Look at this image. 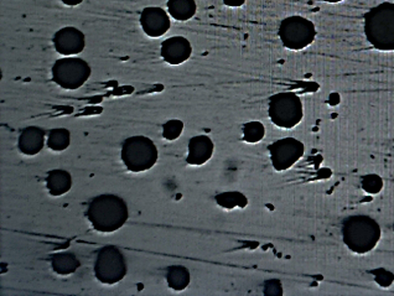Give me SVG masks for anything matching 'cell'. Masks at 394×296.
<instances>
[{"label": "cell", "instance_id": "cell-18", "mask_svg": "<svg viewBox=\"0 0 394 296\" xmlns=\"http://www.w3.org/2000/svg\"><path fill=\"white\" fill-rule=\"evenodd\" d=\"M167 285L172 290H185L190 284V273L185 266H174L169 268L167 274Z\"/></svg>", "mask_w": 394, "mask_h": 296}, {"label": "cell", "instance_id": "cell-7", "mask_svg": "<svg viewBox=\"0 0 394 296\" xmlns=\"http://www.w3.org/2000/svg\"><path fill=\"white\" fill-rule=\"evenodd\" d=\"M91 76V67L82 58H61L52 66V80L64 90H78Z\"/></svg>", "mask_w": 394, "mask_h": 296}, {"label": "cell", "instance_id": "cell-10", "mask_svg": "<svg viewBox=\"0 0 394 296\" xmlns=\"http://www.w3.org/2000/svg\"><path fill=\"white\" fill-rule=\"evenodd\" d=\"M85 44H86V37L83 35V32L72 26L61 29L54 36L56 51L64 56L80 54L83 51Z\"/></svg>", "mask_w": 394, "mask_h": 296}, {"label": "cell", "instance_id": "cell-13", "mask_svg": "<svg viewBox=\"0 0 394 296\" xmlns=\"http://www.w3.org/2000/svg\"><path fill=\"white\" fill-rule=\"evenodd\" d=\"M213 142L206 135H197L189 142V155L186 161L193 166L208 163L213 154Z\"/></svg>", "mask_w": 394, "mask_h": 296}, {"label": "cell", "instance_id": "cell-4", "mask_svg": "<svg viewBox=\"0 0 394 296\" xmlns=\"http://www.w3.org/2000/svg\"><path fill=\"white\" fill-rule=\"evenodd\" d=\"M157 148L147 137H131L121 147V160L133 173H142L152 168L157 161Z\"/></svg>", "mask_w": 394, "mask_h": 296}, {"label": "cell", "instance_id": "cell-5", "mask_svg": "<svg viewBox=\"0 0 394 296\" xmlns=\"http://www.w3.org/2000/svg\"><path fill=\"white\" fill-rule=\"evenodd\" d=\"M268 113L270 121L277 127L292 129L303 119V103L295 93H278L270 97Z\"/></svg>", "mask_w": 394, "mask_h": 296}, {"label": "cell", "instance_id": "cell-21", "mask_svg": "<svg viewBox=\"0 0 394 296\" xmlns=\"http://www.w3.org/2000/svg\"><path fill=\"white\" fill-rule=\"evenodd\" d=\"M264 135L265 128L261 122H249L243 125V140L247 143H259Z\"/></svg>", "mask_w": 394, "mask_h": 296}, {"label": "cell", "instance_id": "cell-22", "mask_svg": "<svg viewBox=\"0 0 394 296\" xmlns=\"http://www.w3.org/2000/svg\"><path fill=\"white\" fill-rule=\"evenodd\" d=\"M182 130H184V123L180 119H172L162 125V137L170 142L177 140L181 135Z\"/></svg>", "mask_w": 394, "mask_h": 296}, {"label": "cell", "instance_id": "cell-25", "mask_svg": "<svg viewBox=\"0 0 394 296\" xmlns=\"http://www.w3.org/2000/svg\"><path fill=\"white\" fill-rule=\"evenodd\" d=\"M264 295H283V288H282L280 281L275 280V279L267 281L264 285Z\"/></svg>", "mask_w": 394, "mask_h": 296}, {"label": "cell", "instance_id": "cell-2", "mask_svg": "<svg viewBox=\"0 0 394 296\" xmlns=\"http://www.w3.org/2000/svg\"><path fill=\"white\" fill-rule=\"evenodd\" d=\"M364 35L379 51H394V3H382L364 14Z\"/></svg>", "mask_w": 394, "mask_h": 296}, {"label": "cell", "instance_id": "cell-11", "mask_svg": "<svg viewBox=\"0 0 394 296\" xmlns=\"http://www.w3.org/2000/svg\"><path fill=\"white\" fill-rule=\"evenodd\" d=\"M141 25L148 36L160 37L170 29V19L167 11H162V8L149 6L141 14Z\"/></svg>", "mask_w": 394, "mask_h": 296}, {"label": "cell", "instance_id": "cell-3", "mask_svg": "<svg viewBox=\"0 0 394 296\" xmlns=\"http://www.w3.org/2000/svg\"><path fill=\"white\" fill-rule=\"evenodd\" d=\"M381 227L369 216H351L344 221L342 238L350 250L366 254L376 248L381 240Z\"/></svg>", "mask_w": 394, "mask_h": 296}, {"label": "cell", "instance_id": "cell-1", "mask_svg": "<svg viewBox=\"0 0 394 296\" xmlns=\"http://www.w3.org/2000/svg\"><path fill=\"white\" fill-rule=\"evenodd\" d=\"M87 217L95 230L111 233L126 223L129 212L124 199L116 195H101L92 199Z\"/></svg>", "mask_w": 394, "mask_h": 296}, {"label": "cell", "instance_id": "cell-9", "mask_svg": "<svg viewBox=\"0 0 394 296\" xmlns=\"http://www.w3.org/2000/svg\"><path fill=\"white\" fill-rule=\"evenodd\" d=\"M270 160L277 171H285L298 163L304 155V144L298 139L284 138L269 145Z\"/></svg>", "mask_w": 394, "mask_h": 296}, {"label": "cell", "instance_id": "cell-8", "mask_svg": "<svg viewBox=\"0 0 394 296\" xmlns=\"http://www.w3.org/2000/svg\"><path fill=\"white\" fill-rule=\"evenodd\" d=\"M95 273L103 284H117L126 274V264L121 250L113 245L103 247L97 254Z\"/></svg>", "mask_w": 394, "mask_h": 296}, {"label": "cell", "instance_id": "cell-14", "mask_svg": "<svg viewBox=\"0 0 394 296\" xmlns=\"http://www.w3.org/2000/svg\"><path fill=\"white\" fill-rule=\"evenodd\" d=\"M45 142L44 130L37 127H29L21 132L18 142L20 152L25 155H36L41 152Z\"/></svg>", "mask_w": 394, "mask_h": 296}, {"label": "cell", "instance_id": "cell-19", "mask_svg": "<svg viewBox=\"0 0 394 296\" xmlns=\"http://www.w3.org/2000/svg\"><path fill=\"white\" fill-rule=\"evenodd\" d=\"M71 143V134L65 128H55L51 130L47 139V147L54 152H62L68 148Z\"/></svg>", "mask_w": 394, "mask_h": 296}, {"label": "cell", "instance_id": "cell-29", "mask_svg": "<svg viewBox=\"0 0 394 296\" xmlns=\"http://www.w3.org/2000/svg\"><path fill=\"white\" fill-rule=\"evenodd\" d=\"M393 228H394V226H393Z\"/></svg>", "mask_w": 394, "mask_h": 296}, {"label": "cell", "instance_id": "cell-20", "mask_svg": "<svg viewBox=\"0 0 394 296\" xmlns=\"http://www.w3.org/2000/svg\"><path fill=\"white\" fill-rule=\"evenodd\" d=\"M216 202L226 209H244L248 204V199L241 192H225L216 196Z\"/></svg>", "mask_w": 394, "mask_h": 296}, {"label": "cell", "instance_id": "cell-27", "mask_svg": "<svg viewBox=\"0 0 394 296\" xmlns=\"http://www.w3.org/2000/svg\"><path fill=\"white\" fill-rule=\"evenodd\" d=\"M61 1L67 6H76L81 4L83 0H61Z\"/></svg>", "mask_w": 394, "mask_h": 296}, {"label": "cell", "instance_id": "cell-12", "mask_svg": "<svg viewBox=\"0 0 394 296\" xmlns=\"http://www.w3.org/2000/svg\"><path fill=\"white\" fill-rule=\"evenodd\" d=\"M192 54L190 41L182 36H174L162 44V56L170 65H181L186 62Z\"/></svg>", "mask_w": 394, "mask_h": 296}, {"label": "cell", "instance_id": "cell-17", "mask_svg": "<svg viewBox=\"0 0 394 296\" xmlns=\"http://www.w3.org/2000/svg\"><path fill=\"white\" fill-rule=\"evenodd\" d=\"M52 269L60 276H68L77 271V268L80 266V261L77 259L75 254L72 253H57L55 256H52Z\"/></svg>", "mask_w": 394, "mask_h": 296}, {"label": "cell", "instance_id": "cell-23", "mask_svg": "<svg viewBox=\"0 0 394 296\" xmlns=\"http://www.w3.org/2000/svg\"><path fill=\"white\" fill-rule=\"evenodd\" d=\"M362 189L367 194H379L383 189V180L376 174L366 175L362 179Z\"/></svg>", "mask_w": 394, "mask_h": 296}, {"label": "cell", "instance_id": "cell-6", "mask_svg": "<svg viewBox=\"0 0 394 296\" xmlns=\"http://www.w3.org/2000/svg\"><path fill=\"white\" fill-rule=\"evenodd\" d=\"M316 30L313 21L303 16H289L279 26V37L289 50L300 51L310 47L315 40Z\"/></svg>", "mask_w": 394, "mask_h": 296}, {"label": "cell", "instance_id": "cell-28", "mask_svg": "<svg viewBox=\"0 0 394 296\" xmlns=\"http://www.w3.org/2000/svg\"><path fill=\"white\" fill-rule=\"evenodd\" d=\"M323 1H326V3H341V1H344V0H323Z\"/></svg>", "mask_w": 394, "mask_h": 296}, {"label": "cell", "instance_id": "cell-26", "mask_svg": "<svg viewBox=\"0 0 394 296\" xmlns=\"http://www.w3.org/2000/svg\"><path fill=\"white\" fill-rule=\"evenodd\" d=\"M223 3L231 8H238L242 6L246 3V0H223Z\"/></svg>", "mask_w": 394, "mask_h": 296}, {"label": "cell", "instance_id": "cell-16", "mask_svg": "<svg viewBox=\"0 0 394 296\" xmlns=\"http://www.w3.org/2000/svg\"><path fill=\"white\" fill-rule=\"evenodd\" d=\"M196 9L195 0H167V11L175 20H190L196 14Z\"/></svg>", "mask_w": 394, "mask_h": 296}, {"label": "cell", "instance_id": "cell-15", "mask_svg": "<svg viewBox=\"0 0 394 296\" xmlns=\"http://www.w3.org/2000/svg\"><path fill=\"white\" fill-rule=\"evenodd\" d=\"M46 186L52 196L67 194L72 186L71 175L65 170H52L46 179Z\"/></svg>", "mask_w": 394, "mask_h": 296}, {"label": "cell", "instance_id": "cell-24", "mask_svg": "<svg viewBox=\"0 0 394 296\" xmlns=\"http://www.w3.org/2000/svg\"><path fill=\"white\" fill-rule=\"evenodd\" d=\"M374 276V280L382 288H389L394 283V274L390 271H386L383 268H378L371 271Z\"/></svg>", "mask_w": 394, "mask_h": 296}]
</instances>
